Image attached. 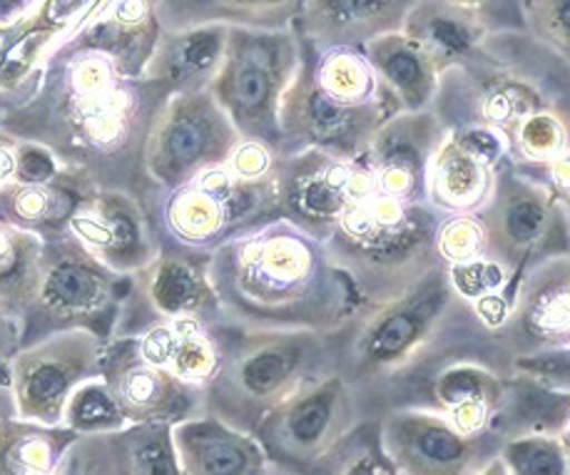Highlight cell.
Masks as SVG:
<instances>
[{
    "mask_svg": "<svg viewBox=\"0 0 570 475\" xmlns=\"http://www.w3.org/2000/svg\"><path fill=\"white\" fill-rule=\"evenodd\" d=\"M173 92L125 72L80 33L48 52L36 92L0 128L43 145L90 187L125 189L147 207L160 189L147 172V142Z\"/></svg>",
    "mask_w": 570,
    "mask_h": 475,
    "instance_id": "obj_1",
    "label": "cell"
},
{
    "mask_svg": "<svg viewBox=\"0 0 570 475\" xmlns=\"http://www.w3.org/2000/svg\"><path fill=\"white\" fill-rule=\"evenodd\" d=\"M227 324L334 331L362 299L322 239L272 217L219 245L209 259Z\"/></svg>",
    "mask_w": 570,
    "mask_h": 475,
    "instance_id": "obj_2",
    "label": "cell"
},
{
    "mask_svg": "<svg viewBox=\"0 0 570 475\" xmlns=\"http://www.w3.org/2000/svg\"><path fill=\"white\" fill-rule=\"evenodd\" d=\"M476 321H483L476 306L461 297L446 267L439 264L394 297L362 301L336 326V374L356 390L368 418V406L384 388Z\"/></svg>",
    "mask_w": 570,
    "mask_h": 475,
    "instance_id": "obj_3",
    "label": "cell"
},
{
    "mask_svg": "<svg viewBox=\"0 0 570 475\" xmlns=\"http://www.w3.org/2000/svg\"><path fill=\"white\" fill-rule=\"evenodd\" d=\"M431 110L446 130L479 125L509 142L535 118H570V62L528 30H495L463 66L443 72Z\"/></svg>",
    "mask_w": 570,
    "mask_h": 475,
    "instance_id": "obj_4",
    "label": "cell"
},
{
    "mask_svg": "<svg viewBox=\"0 0 570 475\" xmlns=\"http://www.w3.org/2000/svg\"><path fill=\"white\" fill-rule=\"evenodd\" d=\"M396 112L364 48L314 50L302 40L299 70L279 108L277 155L324 150L354 160Z\"/></svg>",
    "mask_w": 570,
    "mask_h": 475,
    "instance_id": "obj_5",
    "label": "cell"
},
{
    "mask_svg": "<svg viewBox=\"0 0 570 475\" xmlns=\"http://www.w3.org/2000/svg\"><path fill=\"white\" fill-rule=\"evenodd\" d=\"M446 219L429 199L379 192L364 179L362 192L346 207L324 245L352 279L358 299L382 301L443 264L439 235Z\"/></svg>",
    "mask_w": 570,
    "mask_h": 475,
    "instance_id": "obj_6",
    "label": "cell"
},
{
    "mask_svg": "<svg viewBox=\"0 0 570 475\" xmlns=\"http://www.w3.org/2000/svg\"><path fill=\"white\" fill-rule=\"evenodd\" d=\"M334 372L332 331L247 329L225 321L219 362L205 386L207 414L255 433L272 408Z\"/></svg>",
    "mask_w": 570,
    "mask_h": 475,
    "instance_id": "obj_7",
    "label": "cell"
},
{
    "mask_svg": "<svg viewBox=\"0 0 570 475\" xmlns=\"http://www.w3.org/2000/svg\"><path fill=\"white\" fill-rule=\"evenodd\" d=\"M274 155L269 147L242 140L232 160L189 182L157 189L147 202L160 245L215 251L239 231L279 217Z\"/></svg>",
    "mask_w": 570,
    "mask_h": 475,
    "instance_id": "obj_8",
    "label": "cell"
},
{
    "mask_svg": "<svg viewBox=\"0 0 570 475\" xmlns=\"http://www.w3.org/2000/svg\"><path fill=\"white\" fill-rule=\"evenodd\" d=\"M473 219L483 257L511 279L509 299L528 269L570 251V221L561 197L509 160L499 165L491 195Z\"/></svg>",
    "mask_w": 570,
    "mask_h": 475,
    "instance_id": "obj_9",
    "label": "cell"
},
{
    "mask_svg": "<svg viewBox=\"0 0 570 475\" xmlns=\"http://www.w3.org/2000/svg\"><path fill=\"white\" fill-rule=\"evenodd\" d=\"M128 284L130 277L102 264L70 229L46 239L23 344L66 329H90L110 342Z\"/></svg>",
    "mask_w": 570,
    "mask_h": 475,
    "instance_id": "obj_10",
    "label": "cell"
},
{
    "mask_svg": "<svg viewBox=\"0 0 570 475\" xmlns=\"http://www.w3.org/2000/svg\"><path fill=\"white\" fill-rule=\"evenodd\" d=\"M302 62L294 28H229L225 60L209 92L229 115L242 140L279 152V108Z\"/></svg>",
    "mask_w": 570,
    "mask_h": 475,
    "instance_id": "obj_11",
    "label": "cell"
},
{
    "mask_svg": "<svg viewBox=\"0 0 570 475\" xmlns=\"http://www.w3.org/2000/svg\"><path fill=\"white\" fill-rule=\"evenodd\" d=\"M209 259L213 251L163 241L157 257L130 274L112 339H140L153 326L177 319L225 321Z\"/></svg>",
    "mask_w": 570,
    "mask_h": 475,
    "instance_id": "obj_12",
    "label": "cell"
},
{
    "mask_svg": "<svg viewBox=\"0 0 570 475\" xmlns=\"http://www.w3.org/2000/svg\"><path fill=\"white\" fill-rule=\"evenodd\" d=\"M362 418L356 390L334 372L272 408L255 436L267 453L272 473H314Z\"/></svg>",
    "mask_w": 570,
    "mask_h": 475,
    "instance_id": "obj_13",
    "label": "cell"
},
{
    "mask_svg": "<svg viewBox=\"0 0 570 475\" xmlns=\"http://www.w3.org/2000/svg\"><path fill=\"white\" fill-rule=\"evenodd\" d=\"M108 339L90 329L52 331L23 344L6 366L18 416L40 424H62L70 396L102 376V356Z\"/></svg>",
    "mask_w": 570,
    "mask_h": 475,
    "instance_id": "obj_14",
    "label": "cell"
},
{
    "mask_svg": "<svg viewBox=\"0 0 570 475\" xmlns=\"http://www.w3.org/2000/svg\"><path fill=\"white\" fill-rule=\"evenodd\" d=\"M239 145L242 135L213 92L173 95L147 142V172L163 189H173L227 165Z\"/></svg>",
    "mask_w": 570,
    "mask_h": 475,
    "instance_id": "obj_15",
    "label": "cell"
},
{
    "mask_svg": "<svg viewBox=\"0 0 570 475\" xmlns=\"http://www.w3.org/2000/svg\"><path fill=\"white\" fill-rule=\"evenodd\" d=\"M382 418V441L396 475H471L493 473L501 436L466 433L429 408H389Z\"/></svg>",
    "mask_w": 570,
    "mask_h": 475,
    "instance_id": "obj_16",
    "label": "cell"
},
{
    "mask_svg": "<svg viewBox=\"0 0 570 475\" xmlns=\"http://www.w3.org/2000/svg\"><path fill=\"white\" fill-rule=\"evenodd\" d=\"M358 160H346L324 150H302L277 155L274 185H277L279 217L326 241L346 207L364 187Z\"/></svg>",
    "mask_w": 570,
    "mask_h": 475,
    "instance_id": "obj_17",
    "label": "cell"
},
{
    "mask_svg": "<svg viewBox=\"0 0 570 475\" xmlns=\"http://www.w3.org/2000/svg\"><path fill=\"white\" fill-rule=\"evenodd\" d=\"M102 382L128 424H179L207 414L205 386L189 384L142 354L137 339H110L102 356Z\"/></svg>",
    "mask_w": 570,
    "mask_h": 475,
    "instance_id": "obj_18",
    "label": "cell"
},
{
    "mask_svg": "<svg viewBox=\"0 0 570 475\" xmlns=\"http://www.w3.org/2000/svg\"><path fill=\"white\" fill-rule=\"evenodd\" d=\"M495 334L513 358L570 348V251L523 274Z\"/></svg>",
    "mask_w": 570,
    "mask_h": 475,
    "instance_id": "obj_19",
    "label": "cell"
},
{
    "mask_svg": "<svg viewBox=\"0 0 570 475\" xmlns=\"http://www.w3.org/2000/svg\"><path fill=\"white\" fill-rule=\"evenodd\" d=\"M70 231L112 271L130 277L160 251L147 207L125 189L90 187L72 212Z\"/></svg>",
    "mask_w": 570,
    "mask_h": 475,
    "instance_id": "obj_20",
    "label": "cell"
},
{
    "mask_svg": "<svg viewBox=\"0 0 570 475\" xmlns=\"http://www.w3.org/2000/svg\"><path fill=\"white\" fill-rule=\"evenodd\" d=\"M501 162H505L501 135L479 125L449 130L429 165V205L446 217L473 215L489 199Z\"/></svg>",
    "mask_w": 570,
    "mask_h": 475,
    "instance_id": "obj_21",
    "label": "cell"
},
{
    "mask_svg": "<svg viewBox=\"0 0 570 475\" xmlns=\"http://www.w3.org/2000/svg\"><path fill=\"white\" fill-rule=\"evenodd\" d=\"M446 128L434 110L396 112L372 137L356 157L368 185L401 199H426V175L431 157L446 137Z\"/></svg>",
    "mask_w": 570,
    "mask_h": 475,
    "instance_id": "obj_22",
    "label": "cell"
},
{
    "mask_svg": "<svg viewBox=\"0 0 570 475\" xmlns=\"http://www.w3.org/2000/svg\"><path fill=\"white\" fill-rule=\"evenodd\" d=\"M58 475H183L173 424L145 420L112 431L80 433Z\"/></svg>",
    "mask_w": 570,
    "mask_h": 475,
    "instance_id": "obj_23",
    "label": "cell"
},
{
    "mask_svg": "<svg viewBox=\"0 0 570 475\" xmlns=\"http://www.w3.org/2000/svg\"><path fill=\"white\" fill-rule=\"evenodd\" d=\"M419 0H307L294 23L314 50L364 48L372 40L399 33Z\"/></svg>",
    "mask_w": 570,
    "mask_h": 475,
    "instance_id": "obj_24",
    "label": "cell"
},
{
    "mask_svg": "<svg viewBox=\"0 0 570 475\" xmlns=\"http://www.w3.org/2000/svg\"><path fill=\"white\" fill-rule=\"evenodd\" d=\"M173 441L183 475H269L272 463L255 433L213 414L179 420Z\"/></svg>",
    "mask_w": 570,
    "mask_h": 475,
    "instance_id": "obj_25",
    "label": "cell"
},
{
    "mask_svg": "<svg viewBox=\"0 0 570 475\" xmlns=\"http://www.w3.org/2000/svg\"><path fill=\"white\" fill-rule=\"evenodd\" d=\"M227 26H199L165 30L157 38L153 58L142 76L155 80L173 95L209 90L227 50Z\"/></svg>",
    "mask_w": 570,
    "mask_h": 475,
    "instance_id": "obj_26",
    "label": "cell"
},
{
    "mask_svg": "<svg viewBox=\"0 0 570 475\" xmlns=\"http://www.w3.org/2000/svg\"><path fill=\"white\" fill-rule=\"evenodd\" d=\"M401 33L414 40L443 76L463 66L495 30L471 8L453 0H419Z\"/></svg>",
    "mask_w": 570,
    "mask_h": 475,
    "instance_id": "obj_27",
    "label": "cell"
},
{
    "mask_svg": "<svg viewBox=\"0 0 570 475\" xmlns=\"http://www.w3.org/2000/svg\"><path fill=\"white\" fill-rule=\"evenodd\" d=\"M88 189L86 179L66 167L46 182H10L0 187V221L52 239L70 229L72 212Z\"/></svg>",
    "mask_w": 570,
    "mask_h": 475,
    "instance_id": "obj_28",
    "label": "cell"
},
{
    "mask_svg": "<svg viewBox=\"0 0 570 475\" xmlns=\"http://www.w3.org/2000/svg\"><path fill=\"white\" fill-rule=\"evenodd\" d=\"M307 0H155L165 30L199 26L287 30L294 28Z\"/></svg>",
    "mask_w": 570,
    "mask_h": 475,
    "instance_id": "obj_29",
    "label": "cell"
},
{
    "mask_svg": "<svg viewBox=\"0 0 570 475\" xmlns=\"http://www.w3.org/2000/svg\"><path fill=\"white\" fill-rule=\"evenodd\" d=\"M364 56L372 62L384 90L392 95L399 112H419L434 105L441 72L401 30L366 43Z\"/></svg>",
    "mask_w": 570,
    "mask_h": 475,
    "instance_id": "obj_30",
    "label": "cell"
},
{
    "mask_svg": "<svg viewBox=\"0 0 570 475\" xmlns=\"http://www.w3.org/2000/svg\"><path fill=\"white\" fill-rule=\"evenodd\" d=\"M160 33L163 26L155 13V0H115L80 30L82 38L110 52L122 70L135 78H142Z\"/></svg>",
    "mask_w": 570,
    "mask_h": 475,
    "instance_id": "obj_31",
    "label": "cell"
},
{
    "mask_svg": "<svg viewBox=\"0 0 570 475\" xmlns=\"http://www.w3.org/2000/svg\"><path fill=\"white\" fill-rule=\"evenodd\" d=\"M225 324V321H222ZM222 324L203 319H177L153 326L140 339L142 354L189 384L207 386L219 362Z\"/></svg>",
    "mask_w": 570,
    "mask_h": 475,
    "instance_id": "obj_32",
    "label": "cell"
},
{
    "mask_svg": "<svg viewBox=\"0 0 570 475\" xmlns=\"http://www.w3.org/2000/svg\"><path fill=\"white\" fill-rule=\"evenodd\" d=\"M78 431L13 416L0 426V475H58Z\"/></svg>",
    "mask_w": 570,
    "mask_h": 475,
    "instance_id": "obj_33",
    "label": "cell"
},
{
    "mask_svg": "<svg viewBox=\"0 0 570 475\" xmlns=\"http://www.w3.org/2000/svg\"><path fill=\"white\" fill-rule=\"evenodd\" d=\"M112 3L115 0H33L8 28L43 62L52 48L80 33Z\"/></svg>",
    "mask_w": 570,
    "mask_h": 475,
    "instance_id": "obj_34",
    "label": "cell"
},
{
    "mask_svg": "<svg viewBox=\"0 0 570 475\" xmlns=\"http://www.w3.org/2000/svg\"><path fill=\"white\" fill-rule=\"evenodd\" d=\"M43 241L46 239L33 231L0 221V301L20 321L33 301Z\"/></svg>",
    "mask_w": 570,
    "mask_h": 475,
    "instance_id": "obj_35",
    "label": "cell"
},
{
    "mask_svg": "<svg viewBox=\"0 0 570 475\" xmlns=\"http://www.w3.org/2000/svg\"><path fill=\"white\" fill-rule=\"evenodd\" d=\"M322 475H396L382 441V418H362L320 461Z\"/></svg>",
    "mask_w": 570,
    "mask_h": 475,
    "instance_id": "obj_36",
    "label": "cell"
},
{
    "mask_svg": "<svg viewBox=\"0 0 570 475\" xmlns=\"http://www.w3.org/2000/svg\"><path fill=\"white\" fill-rule=\"evenodd\" d=\"M493 473L501 475H570V453L558 433L528 431L501 441Z\"/></svg>",
    "mask_w": 570,
    "mask_h": 475,
    "instance_id": "obj_37",
    "label": "cell"
},
{
    "mask_svg": "<svg viewBox=\"0 0 570 475\" xmlns=\"http://www.w3.org/2000/svg\"><path fill=\"white\" fill-rule=\"evenodd\" d=\"M128 424L120 414L118 404L110 394L108 384L102 382V376L90 378L82 384L76 394L70 396L66 414H62V426H68L78 433H100L112 431Z\"/></svg>",
    "mask_w": 570,
    "mask_h": 475,
    "instance_id": "obj_38",
    "label": "cell"
},
{
    "mask_svg": "<svg viewBox=\"0 0 570 475\" xmlns=\"http://www.w3.org/2000/svg\"><path fill=\"white\" fill-rule=\"evenodd\" d=\"M525 30L570 62V0H525Z\"/></svg>",
    "mask_w": 570,
    "mask_h": 475,
    "instance_id": "obj_39",
    "label": "cell"
},
{
    "mask_svg": "<svg viewBox=\"0 0 570 475\" xmlns=\"http://www.w3.org/2000/svg\"><path fill=\"white\" fill-rule=\"evenodd\" d=\"M515 374L533 378L546 388L570 394V348H553L513 358Z\"/></svg>",
    "mask_w": 570,
    "mask_h": 475,
    "instance_id": "obj_40",
    "label": "cell"
},
{
    "mask_svg": "<svg viewBox=\"0 0 570 475\" xmlns=\"http://www.w3.org/2000/svg\"><path fill=\"white\" fill-rule=\"evenodd\" d=\"M479 13L493 30H525V0H453Z\"/></svg>",
    "mask_w": 570,
    "mask_h": 475,
    "instance_id": "obj_41",
    "label": "cell"
},
{
    "mask_svg": "<svg viewBox=\"0 0 570 475\" xmlns=\"http://www.w3.org/2000/svg\"><path fill=\"white\" fill-rule=\"evenodd\" d=\"M20 344H23V321L8 309V306L0 301V372H6Z\"/></svg>",
    "mask_w": 570,
    "mask_h": 475,
    "instance_id": "obj_42",
    "label": "cell"
},
{
    "mask_svg": "<svg viewBox=\"0 0 570 475\" xmlns=\"http://www.w3.org/2000/svg\"><path fill=\"white\" fill-rule=\"evenodd\" d=\"M18 160H20V140L16 135L0 128V187L18 182Z\"/></svg>",
    "mask_w": 570,
    "mask_h": 475,
    "instance_id": "obj_43",
    "label": "cell"
},
{
    "mask_svg": "<svg viewBox=\"0 0 570 475\" xmlns=\"http://www.w3.org/2000/svg\"><path fill=\"white\" fill-rule=\"evenodd\" d=\"M13 416H18L13 390H10V386H8L6 372H0V426H3L6 420L13 418Z\"/></svg>",
    "mask_w": 570,
    "mask_h": 475,
    "instance_id": "obj_44",
    "label": "cell"
},
{
    "mask_svg": "<svg viewBox=\"0 0 570 475\" xmlns=\"http://www.w3.org/2000/svg\"><path fill=\"white\" fill-rule=\"evenodd\" d=\"M561 202H563V207H566V212H568V221H570V195H568V197H563Z\"/></svg>",
    "mask_w": 570,
    "mask_h": 475,
    "instance_id": "obj_45",
    "label": "cell"
}]
</instances>
